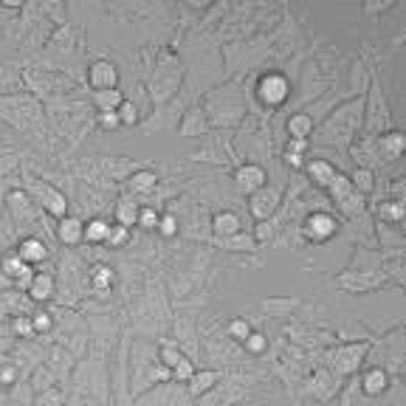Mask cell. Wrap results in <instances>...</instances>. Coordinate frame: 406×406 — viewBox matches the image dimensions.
<instances>
[{
  "mask_svg": "<svg viewBox=\"0 0 406 406\" xmlns=\"http://www.w3.org/2000/svg\"><path fill=\"white\" fill-rule=\"evenodd\" d=\"M260 96L265 99V102H271V105H277V102H283L285 96H288V85H285V80L283 77H265L262 82H260Z\"/></svg>",
  "mask_w": 406,
  "mask_h": 406,
  "instance_id": "obj_1",
  "label": "cell"
},
{
  "mask_svg": "<svg viewBox=\"0 0 406 406\" xmlns=\"http://www.w3.org/2000/svg\"><path fill=\"white\" fill-rule=\"evenodd\" d=\"M333 232H336V220L327 218V215H316V218H310L308 226H305V234H308L310 240H324V237H330Z\"/></svg>",
  "mask_w": 406,
  "mask_h": 406,
  "instance_id": "obj_2",
  "label": "cell"
},
{
  "mask_svg": "<svg viewBox=\"0 0 406 406\" xmlns=\"http://www.w3.org/2000/svg\"><path fill=\"white\" fill-rule=\"evenodd\" d=\"M91 82H93V88H99V91H110V88L116 85V71H113V65H107V62L93 65Z\"/></svg>",
  "mask_w": 406,
  "mask_h": 406,
  "instance_id": "obj_3",
  "label": "cell"
},
{
  "mask_svg": "<svg viewBox=\"0 0 406 406\" xmlns=\"http://www.w3.org/2000/svg\"><path fill=\"white\" fill-rule=\"evenodd\" d=\"M17 257H20L26 265H29V262H37V260H43V257H45V246H43L40 240H26V243L20 246Z\"/></svg>",
  "mask_w": 406,
  "mask_h": 406,
  "instance_id": "obj_4",
  "label": "cell"
},
{
  "mask_svg": "<svg viewBox=\"0 0 406 406\" xmlns=\"http://www.w3.org/2000/svg\"><path fill=\"white\" fill-rule=\"evenodd\" d=\"M215 381H218V375L212 373V370H206V373H195L192 378H189V392L192 395H200V392H206V389H212L215 386Z\"/></svg>",
  "mask_w": 406,
  "mask_h": 406,
  "instance_id": "obj_5",
  "label": "cell"
},
{
  "mask_svg": "<svg viewBox=\"0 0 406 406\" xmlns=\"http://www.w3.org/2000/svg\"><path fill=\"white\" fill-rule=\"evenodd\" d=\"M237 181H240L243 189H257V186L265 181V175H262L260 167H243V170L237 172Z\"/></svg>",
  "mask_w": 406,
  "mask_h": 406,
  "instance_id": "obj_6",
  "label": "cell"
},
{
  "mask_svg": "<svg viewBox=\"0 0 406 406\" xmlns=\"http://www.w3.org/2000/svg\"><path fill=\"white\" fill-rule=\"evenodd\" d=\"M384 386H386V373L384 370H370L364 375V392L367 395H378V392H384Z\"/></svg>",
  "mask_w": 406,
  "mask_h": 406,
  "instance_id": "obj_7",
  "label": "cell"
},
{
  "mask_svg": "<svg viewBox=\"0 0 406 406\" xmlns=\"http://www.w3.org/2000/svg\"><path fill=\"white\" fill-rule=\"evenodd\" d=\"M364 356V347H345L342 353H338V359H342V361H338V367H342L345 373H350V370H356L359 367V359Z\"/></svg>",
  "mask_w": 406,
  "mask_h": 406,
  "instance_id": "obj_8",
  "label": "cell"
},
{
  "mask_svg": "<svg viewBox=\"0 0 406 406\" xmlns=\"http://www.w3.org/2000/svg\"><path fill=\"white\" fill-rule=\"evenodd\" d=\"M82 234H85L88 240H93V243H102V240L110 237V226H107L105 220H93V223L82 226Z\"/></svg>",
  "mask_w": 406,
  "mask_h": 406,
  "instance_id": "obj_9",
  "label": "cell"
},
{
  "mask_svg": "<svg viewBox=\"0 0 406 406\" xmlns=\"http://www.w3.org/2000/svg\"><path fill=\"white\" fill-rule=\"evenodd\" d=\"M51 291H54V283H51V277H45V274H37L34 283H31V288H29V294H31L34 299H48Z\"/></svg>",
  "mask_w": 406,
  "mask_h": 406,
  "instance_id": "obj_10",
  "label": "cell"
},
{
  "mask_svg": "<svg viewBox=\"0 0 406 406\" xmlns=\"http://www.w3.org/2000/svg\"><path fill=\"white\" fill-rule=\"evenodd\" d=\"M59 237L65 240V243H77L80 237H82V223L80 220H62V226H59Z\"/></svg>",
  "mask_w": 406,
  "mask_h": 406,
  "instance_id": "obj_11",
  "label": "cell"
},
{
  "mask_svg": "<svg viewBox=\"0 0 406 406\" xmlns=\"http://www.w3.org/2000/svg\"><path fill=\"white\" fill-rule=\"evenodd\" d=\"M156 181H158V178H156L153 172H147V170H144V172H135V175H133L130 186H133V189H139V192H147V189H153V186H156Z\"/></svg>",
  "mask_w": 406,
  "mask_h": 406,
  "instance_id": "obj_12",
  "label": "cell"
},
{
  "mask_svg": "<svg viewBox=\"0 0 406 406\" xmlns=\"http://www.w3.org/2000/svg\"><path fill=\"white\" fill-rule=\"evenodd\" d=\"M3 268H6L9 277H26V274H29V265H26L20 257H6V260H3Z\"/></svg>",
  "mask_w": 406,
  "mask_h": 406,
  "instance_id": "obj_13",
  "label": "cell"
},
{
  "mask_svg": "<svg viewBox=\"0 0 406 406\" xmlns=\"http://www.w3.org/2000/svg\"><path fill=\"white\" fill-rule=\"evenodd\" d=\"M237 226H240V223H237V218H234L232 212H229V215H218V218H215V229H218V234H234V232H237Z\"/></svg>",
  "mask_w": 406,
  "mask_h": 406,
  "instance_id": "obj_14",
  "label": "cell"
},
{
  "mask_svg": "<svg viewBox=\"0 0 406 406\" xmlns=\"http://www.w3.org/2000/svg\"><path fill=\"white\" fill-rule=\"evenodd\" d=\"M172 370H175V378H181V381H189V378L195 375V370H192V364H189L186 359H181V361H178Z\"/></svg>",
  "mask_w": 406,
  "mask_h": 406,
  "instance_id": "obj_15",
  "label": "cell"
},
{
  "mask_svg": "<svg viewBox=\"0 0 406 406\" xmlns=\"http://www.w3.org/2000/svg\"><path fill=\"white\" fill-rule=\"evenodd\" d=\"M232 336L240 338V342H246V338L251 336V327H248L246 322H234V324H232Z\"/></svg>",
  "mask_w": 406,
  "mask_h": 406,
  "instance_id": "obj_16",
  "label": "cell"
},
{
  "mask_svg": "<svg viewBox=\"0 0 406 406\" xmlns=\"http://www.w3.org/2000/svg\"><path fill=\"white\" fill-rule=\"evenodd\" d=\"M308 127H310V119H305V116H299V119L291 121V130H294V135H299V139L308 133Z\"/></svg>",
  "mask_w": 406,
  "mask_h": 406,
  "instance_id": "obj_17",
  "label": "cell"
},
{
  "mask_svg": "<svg viewBox=\"0 0 406 406\" xmlns=\"http://www.w3.org/2000/svg\"><path fill=\"white\" fill-rule=\"evenodd\" d=\"M356 183H359V189H364V192H370V189H373V175H370L367 170H361V172L356 175Z\"/></svg>",
  "mask_w": 406,
  "mask_h": 406,
  "instance_id": "obj_18",
  "label": "cell"
},
{
  "mask_svg": "<svg viewBox=\"0 0 406 406\" xmlns=\"http://www.w3.org/2000/svg\"><path fill=\"white\" fill-rule=\"evenodd\" d=\"M246 342H248V347H251V350H257V353H260V350L265 347V338H262L260 333H254V336H248V338H246Z\"/></svg>",
  "mask_w": 406,
  "mask_h": 406,
  "instance_id": "obj_19",
  "label": "cell"
},
{
  "mask_svg": "<svg viewBox=\"0 0 406 406\" xmlns=\"http://www.w3.org/2000/svg\"><path fill=\"white\" fill-rule=\"evenodd\" d=\"M161 356H164V364H167V367H175V364L183 359V356H181V353H175V350H164Z\"/></svg>",
  "mask_w": 406,
  "mask_h": 406,
  "instance_id": "obj_20",
  "label": "cell"
},
{
  "mask_svg": "<svg viewBox=\"0 0 406 406\" xmlns=\"http://www.w3.org/2000/svg\"><path fill=\"white\" fill-rule=\"evenodd\" d=\"M142 226H144V229H156V226H158V218H156L153 212H142Z\"/></svg>",
  "mask_w": 406,
  "mask_h": 406,
  "instance_id": "obj_21",
  "label": "cell"
},
{
  "mask_svg": "<svg viewBox=\"0 0 406 406\" xmlns=\"http://www.w3.org/2000/svg\"><path fill=\"white\" fill-rule=\"evenodd\" d=\"M121 119H124V121H135V107H133L130 102L121 105Z\"/></svg>",
  "mask_w": 406,
  "mask_h": 406,
  "instance_id": "obj_22",
  "label": "cell"
},
{
  "mask_svg": "<svg viewBox=\"0 0 406 406\" xmlns=\"http://www.w3.org/2000/svg\"><path fill=\"white\" fill-rule=\"evenodd\" d=\"M161 232H164V234H172V232H175V218H164V220H161Z\"/></svg>",
  "mask_w": 406,
  "mask_h": 406,
  "instance_id": "obj_23",
  "label": "cell"
},
{
  "mask_svg": "<svg viewBox=\"0 0 406 406\" xmlns=\"http://www.w3.org/2000/svg\"><path fill=\"white\" fill-rule=\"evenodd\" d=\"M48 324H51L48 316H37V319H34V327H37V330H43V327H48Z\"/></svg>",
  "mask_w": 406,
  "mask_h": 406,
  "instance_id": "obj_24",
  "label": "cell"
}]
</instances>
